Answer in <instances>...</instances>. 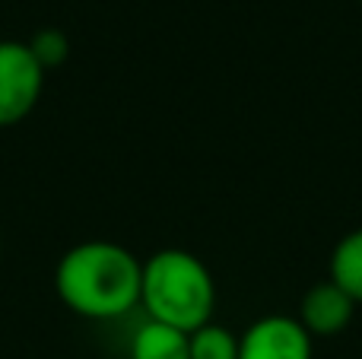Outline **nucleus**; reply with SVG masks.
Masks as SVG:
<instances>
[{"label": "nucleus", "mask_w": 362, "mask_h": 359, "mask_svg": "<svg viewBox=\"0 0 362 359\" xmlns=\"http://www.w3.org/2000/svg\"><path fill=\"white\" fill-rule=\"evenodd\" d=\"M144 264L115 242H80L61 254L54 290L70 312L93 322L121 318L140 302Z\"/></svg>", "instance_id": "nucleus-1"}, {"label": "nucleus", "mask_w": 362, "mask_h": 359, "mask_svg": "<svg viewBox=\"0 0 362 359\" xmlns=\"http://www.w3.org/2000/svg\"><path fill=\"white\" fill-rule=\"evenodd\" d=\"M140 302L150 322L194 334L197 328L210 324L216 286L197 254L181 252V248H163L144 264Z\"/></svg>", "instance_id": "nucleus-2"}, {"label": "nucleus", "mask_w": 362, "mask_h": 359, "mask_svg": "<svg viewBox=\"0 0 362 359\" xmlns=\"http://www.w3.org/2000/svg\"><path fill=\"white\" fill-rule=\"evenodd\" d=\"M29 48H32V54H35V61L48 70V67H61V64L67 61L70 45H67V38H64V32L42 29V32H35V38L29 42Z\"/></svg>", "instance_id": "nucleus-9"}, {"label": "nucleus", "mask_w": 362, "mask_h": 359, "mask_svg": "<svg viewBox=\"0 0 362 359\" xmlns=\"http://www.w3.org/2000/svg\"><path fill=\"white\" fill-rule=\"evenodd\" d=\"M238 359H312V334L299 324V318H257L238 337Z\"/></svg>", "instance_id": "nucleus-4"}, {"label": "nucleus", "mask_w": 362, "mask_h": 359, "mask_svg": "<svg viewBox=\"0 0 362 359\" xmlns=\"http://www.w3.org/2000/svg\"><path fill=\"white\" fill-rule=\"evenodd\" d=\"M131 359H191V341L185 331L146 322L131 337Z\"/></svg>", "instance_id": "nucleus-6"}, {"label": "nucleus", "mask_w": 362, "mask_h": 359, "mask_svg": "<svg viewBox=\"0 0 362 359\" xmlns=\"http://www.w3.org/2000/svg\"><path fill=\"white\" fill-rule=\"evenodd\" d=\"M353 312H356V302H353L350 293H344L334 280H325L302 296L299 324L312 337H334L350 328Z\"/></svg>", "instance_id": "nucleus-5"}, {"label": "nucleus", "mask_w": 362, "mask_h": 359, "mask_svg": "<svg viewBox=\"0 0 362 359\" xmlns=\"http://www.w3.org/2000/svg\"><path fill=\"white\" fill-rule=\"evenodd\" d=\"M45 86V67L35 61L29 42H0V127L19 124Z\"/></svg>", "instance_id": "nucleus-3"}, {"label": "nucleus", "mask_w": 362, "mask_h": 359, "mask_svg": "<svg viewBox=\"0 0 362 359\" xmlns=\"http://www.w3.org/2000/svg\"><path fill=\"white\" fill-rule=\"evenodd\" d=\"M187 341L191 359H238V337L223 324H204L187 334Z\"/></svg>", "instance_id": "nucleus-8"}, {"label": "nucleus", "mask_w": 362, "mask_h": 359, "mask_svg": "<svg viewBox=\"0 0 362 359\" xmlns=\"http://www.w3.org/2000/svg\"><path fill=\"white\" fill-rule=\"evenodd\" d=\"M331 280L350 293L356 305L362 302V229H353L337 242L331 254Z\"/></svg>", "instance_id": "nucleus-7"}]
</instances>
